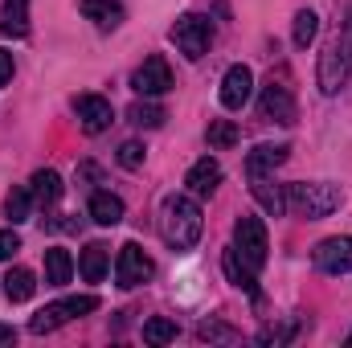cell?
<instances>
[{
	"label": "cell",
	"mask_w": 352,
	"mask_h": 348,
	"mask_svg": "<svg viewBox=\"0 0 352 348\" xmlns=\"http://www.w3.org/2000/svg\"><path fill=\"white\" fill-rule=\"evenodd\" d=\"M201 230H205V217H201V205L192 193H173L164 197L160 205V234L173 250H192L201 242Z\"/></svg>",
	"instance_id": "1"
},
{
	"label": "cell",
	"mask_w": 352,
	"mask_h": 348,
	"mask_svg": "<svg viewBox=\"0 0 352 348\" xmlns=\"http://www.w3.org/2000/svg\"><path fill=\"white\" fill-rule=\"evenodd\" d=\"M340 201H344V193L332 180H311V184L299 180V184H287V213L307 217V221H320V217L336 213Z\"/></svg>",
	"instance_id": "2"
},
{
	"label": "cell",
	"mask_w": 352,
	"mask_h": 348,
	"mask_svg": "<svg viewBox=\"0 0 352 348\" xmlns=\"http://www.w3.org/2000/svg\"><path fill=\"white\" fill-rule=\"evenodd\" d=\"M349 74H352V4H349V12H344L340 33L328 41V50L320 58V90L324 94H336V90L349 83Z\"/></svg>",
	"instance_id": "3"
},
{
	"label": "cell",
	"mask_w": 352,
	"mask_h": 348,
	"mask_svg": "<svg viewBox=\"0 0 352 348\" xmlns=\"http://www.w3.org/2000/svg\"><path fill=\"white\" fill-rule=\"evenodd\" d=\"M98 307L94 295H70V299H58V303H45L33 320H29V332L33 336H45V332H58L62 324H70L74 316H90Z\"/></svg>",
	"instance_id": "4"
},
{
	"label": "cell",
	"mask_w": 352,
	"mask_h": 348,
	"mask_svg": "<svg viewBox=\"0 0 352 348\" xmlns=\"http://www.w3.org/2000/svg\"><path fill=\"white\" fill-rule=\"evenodd\" d=\"M168 37H173V45L188 58V62H197V58H205V54H209L213 25H209V17H201V12H184L173 29H168Z\"/></svg>",
	"instance_id": "5"
},
{
	"label": "cell",
	"mask_w": 352,
	"mask_h": 348,
	"mask_svg": "<svg viewBox=\"0 0 352 348\" xmlns=\"http://www.w3.org/2000/svg\"><path fill=\"white\" fill-rule=\"evenodd\" d=\"M234 246H238V254L250 262L254 270H263L266 259H270V238H266L263 217H254V213H242V217L234 221Z\"/></svg>",
	"instance_id": "6"
},
{
	"label": "cell",
	"mask_w": 352,
	"mask_h": 348,
	"mask_svg": "<svg viewBox=\"0 0 352 348\" xmlns=\"http://www.w3.org/2000/svg\"><path fill=\"white\" fill-rule=\"evenodd\" d=\"M152 259L144 254V246H135V242H127V246H119V259H115V279H119V287L123 291H131V287H140V283H148L152 279Z\"/></svg>",
	"instance_id": "7"
},
{
	"label": "cell",
	"mask_w": 352,
	"mask_h": 348,
	"mask_svg": "<svg viewBox=\"0 0 352 348\" xmlns=\"http://www.w3.org/2000/svg\"><path fill=\"white\" fill-rule=\"evenodd\" d=\"M131 90H135L140 98H160V94H168V90H173V70H168V62H164V58H148V62L131 74Z\"/></svg>",
	"instance_id": "8"
},
{
	"label": "cell",
	"mask_w": 352,
	"mask_h": 348,
	"mask_svg": "<svg viewBox=\"0 0 352 348\" xmlns=\"http://www.w3.org/2000/svg\"><path fill=\"white\" fill-rule=\"evenodd\" d=\"M258 111H263V119H274V123H283V127H291V123L299 119L295 94L283 87V83H270V87H263V94H258Z\"/></svg>",
	"instance_id": "9"
},
{
	"label": "cell",
	"mask_w": 352,
	"mask_h": 348,
	"mask_svg": "<svg viewBox=\"0 0 352 348\" xmlns=\"http://www.w3.org/2000/svg\"><path fill=\"white\" fill-rule=\"evenodd\" d=\"M250 94H254V70L250 66H230L226 70V78H221V107L226 111H242L246 102H250Z\"/></svg>",
	"instance_id": "10"
},
{
	"label": "cell",
	"mask_w": 352,
	"mask_h": 348,
	"mask_svg": "<svg viewBox=\"0 0 352 348\" xmlns=\"http://www.w3.org/2000/svg\"><path fill=\"white\" fill-rule=\"evenodd\" d=\"M316 266L324 274H349L352 270V234H340V238H324L316 246Z\"/></svg>",
	"instance_id": "11"
},
{
	"label": "cell",
	"mask_w": 352,
	"mask_h": 348,
	"mask_svg": "<svg viewBox=\"0 0 352 348\" xmlns=\"http://www.w3.org/2000/svg\"><path fill=\"white\" fill-rule=\"evenodd\" d=\"M74 111H78L82 131H90V135H98V131H107L115 123V111H111V102L102 94H78L74 98Z\"/></svg>",
	"instance_id": "12"
},
{
	"label": "cell",
	"mask_w": 352,
	"mask_h": 348,
	"mask_svg": "<svg viewBox=\"0 0 352 348\" xmlns=\"http://www.w3.org/2000/svg\"><path fill=\"white\" fill-rule=\"evenodd\" d=\"M221 266H226V279H230V283H234L238 291H246V295H250L254 303L263 299V291H258V283H254V274H258V270H254L250 262L238 254V246H230V250L221 254Z\"/></svg>",
	"instance_id": "13"
},
{
	"label": "cell",
	"mask_w": 352,
	"mask_h": 348,
	"mask_svg": "<svg viewBox=\"0 0 352 348\" xmlns=\"http://www.w3.org/2000/svg\"><path fill=\"white\" fill-rule=\"evenodd\" d=\"M287 144H258L250 156H246V176L250 180H263V176H274L278 164H287Z\"/></svg>",
	"instance_id": "14"
},
{
	"label": "cell",
	"mask_w": 352,
	"mask_h": 348,
	"mask_svg": "<svg viewBox=\"0 0 352 348\" xmlns=\"http://www.w3.org/2000/svg\"><path fill=\"white\" fill-rule=\"evenodd\" d=\"M184 184H188V193H192V197H213V193H217V184H221V164H217L213 156H201V160L188 168Z\"/></svg>",
	"instance_id": "15"
},
{
	"label": "cell",
	"mask_w": 352,
	"mask_h": 348,
	"mask_svg": "<svg viewBox=\"0 0 352 348\" xmlns=\"http://www.w3.org/2000/svg\"><path fill=\"white\" fill-rule=\"evenodd\" d=\"M78 8H82V17L94 21L102 33H111V29L123 25V0H78Z\"/></svg>",
	"instance_id": "16"
},
{
	"label": "cell",
	"mask_w": 352,
	"mask_h": 348,
	"mask_svg": "<svg viewBox=\"0 0 352 348\" xmlns=\"http://www.w3.org/2000/svg\"><path fill=\"white\" fill-rule=\"evenodd\" d=\"M62 176L54 173V168H41V173H33V184H29V193H33V205H41V209H50V205H58V197H62Z\"/></svg>",
	"instance_id": "17"
},
{
	"label": "cell",
	"mask_w": 352,
	"mask_h": 348,
	"mask_svg": "<svg viewBox=\"0 0 352 348\" xmlns=\"http://www.w3.org/2000/svg\"><path fill=\"white\" fill-rule=\"evenodd\" d=\"M0 33H8V37L29 33V0H4L0 4Z\"/></svg>",
	"instance_id": "18"
},
{
	"label": "cell",
	"mask_w": 352,
	"mask_h": 348,
	"mask_svg": "<svg viewBox=\"0 0 352 348\" xmlns=\"http://www.w3.org/2000/svg\"><path fill=\"white\" fill-rule=\"evenodd\" d=\"M33 291H37V279H33V270H25V266H12V270L4 274V299H8V303H25V299H33Z\"/></svg>",
	"instance_id": "19"
},
{
	"label": "cell",
	"mask_w": 352,
	"mask_h": 348,
	"mask_svg": "<svg viewBox=\"0 0 352 348\" xmlns=\"http://www.w3.org/2000/svg\"><path fill=\"white\" fill-rule=\"evenodd\" d=\"M70 274H74V259H70V250L50 246V250H45V283H50V287H66Z\"/></svg>",
	"instance_id": "20"
},
{
	"label": "cell",
	"mask_w": 352,
	"mask_h": 348,
	"mask_svg": "<svg viewBox=\"0 0 352 348\" xmlns=\"http://www.w3.org/2000/svg\"><path fill=\"white\" fill-rule=\"evenodd\" d=\"M107 262H111V250H107L102 242H90L87 250H82V259H78V270H82V279H87V283H102Z\"/></svg>",
	"instance_id": "21"
},
{
	"label": "cell",
	"mask_w": 352,
	"mask_h": 348,
	"mask_svg": "<svg viewBox=\"0 0 352 348\" xmlns=\"http://www.w3.org/2000/svg\"><path fill=\"white\" fill-rule=\"evenodd\" d=\"M90 217H94L98 226H119V221H123V201H119L115 193H94V197H90Z\"/></svg>",
	"instance_id": "22"
},
{
	"label": "cell",
	"mask_w": 352,
	"mask_h": 348,
	"mask_svg": "<svg viewBox=\"0 0 352 348\" xmlns=\"http://www.w3.org/2000/svg\"><path fill=\"white\" fill-rule=\"evenodd\" d=\"M250 188H254V197L263 201L266 213H274V217H283V213H287V188H278L270 176H263V180H250Z\"/></svg>",
	"instance_id": "23"
},
{
	"label": "cell",
	"mask_w": 352,
	"mask_h": 348,
	"mask_svg": "<svg viewBox=\"0 0 352 348\" xmlns=\"http://www.w3.org/2000/svg\"><path fill=\"white\" fill-rule=\"evenodd\" d=\"M316 33H320V17H316L311 8H299V12H295V33H291L295 50H307V45L316 41Z\"/></svg>",
	"instance_id": "24"
},
{
	"label": "cell",
	"mask_w": 352,
	"mask_h": 348,
	"mask_svg": "<svg viewBox=\"0 0 352 348\" xmlns=\"http://www.w3.org/2000/svg\"><path fill=\"white\" fill-rule=\"evenodd\" d=\"M29 209H33V193H29V188H12V193L4 197V217H8L12 226L29 221Z\"/></svg>",
	"instance_id": "25"
},
{
	"label": "cell",
	"mask_w": 352,
	"mask_h": 348,
	"mask_svg": "<svg viewBox=\"0 0 352 348\" xmlns=\"http://www.w3.org/2000/svg\"><path fill=\"white\" fill-rule=\"evenodd\" d=\"M127 119H131L135 127H160V123H164V107L152 102V98H144V102H131Z\"/></svg>",
	"instance_id": "26"
},
{
	"label": "cell",
	"mask_w": 352,
	"mask_h": 348,
	"mask_svg": "<svg viewBox=\"0 0 352 348\" xmlns=\"http://www.w3.org/2000/svg\"><path fill=\"white\" fill-rule=\"evenodd\" d=\"M144 340H148V345H173L176 340V324L173 320H168V316H152V320H148V324H144Z\"/></svg>",
	"instance_id": "27"
},
{
	"label": "cell",
	"mask_w": 352,
	"mask_h": 348,
	"mask_svg": "<svg viewBox=\"0 0 352 348\" xmlns=\"http://www.w3.org/2000/svg\"><path fill=\"white\" fill-rule=\"evenodd\" d=\"M234 144H238V127H234L230 119H213V123H209V148L226 152V148H234Z\"/></svg>",
	"instance_id": "28"
},
{
	"label": "cell",
	"mask_w": 352,
	"mask_h": 348,
	"mask_svg": "<svg viewBox=\"0 0 352 348\" xmlns=\"http://www.w3.org/2000/svg\"><path fill=\"white\" fill-rule=\"evenodd\" d=\"M144 156H148V152H144V144H135V140H127V144L119 148V164H123V168H140Z\"/></svg>",
	"instance_id": "29"
},
{
	"label": "cell",
	"mask_w": 352,
	"mask_h": 348,
	"mask_svg": "<svg viewBox=\"0 0 352 348\" xmlns=\"http://www.w3.org/2000/svg\"><path fill=\"white\" fill-rule=\"evenodd\" d=\"M201 340H238V332L234 328H226V324H201V332H197Z\"/></svg>",
	"instance_id": "30"
},
{
	"label": "cell",
	"mask_w": 352,
	"mask_h": 348,
	"mask_svg": "<svg viewBox=\"0 0 352 348\" xmlns=\"http://www.w3.org/2000/svg\"><path fill=\"white\" fill-rule=\"evenodd\" d=\"M21 250V238H16V230H0V262L12 259Z\"/></svg>",
	"instance_id": "31"
},
{
	"label": "cell",
	"mask_w": 352,
	"mask_h": 348,
	"mask_svg": "<svg viewBox=\"0 0 352 348\" xmlns=\"http://www.w3.org/2000/svg\"><path fill=\"white\" fill-rule=\"evenodd\" d=\"M8 83H12V54L0 50V87H8Z\"/></svg>",
	"instance_id": "32"
},
{
	"label": "cell",
	"mask_w": 352,
	"mask_h": 348,
	"mask_svg": "<svg viewBox=\"0 0 352 348\" xmlns=\"http://www.w3.org/2000/svg\"><path fill=\"white\" fill-rule=\"evenodd\" d=\"M12 340H16V332L12 328H0V345H12Z\"/></svg>",
	"instance_id": "33"
},
{
	"label": "cell",
	"mask_w": 352,
	"mask_h": 348,
	"mask_svg": "<svg viewBox=\"0 0 352 348\" xmlns=\"http://www.w3.org/2000/svg\"><path fill=\"white\" fill-rule=\"evenodd\" d=\"M349 345H352V336H349Z\"/></svg>",
	"instance_id": "34"
}]
</instances>
